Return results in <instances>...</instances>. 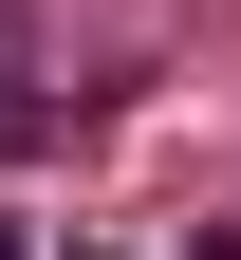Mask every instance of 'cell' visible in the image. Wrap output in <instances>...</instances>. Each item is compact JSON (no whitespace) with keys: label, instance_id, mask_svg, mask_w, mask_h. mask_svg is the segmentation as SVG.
Instances as JSON below:
<instances>
[{"label":"cell","instance_id":"2","mask_svg":"<svg viewBox=\"0 0 241 260\" xmlns=\"http://www.w3.org/2000/svg\"><path fill=\"white\" fill-rule=\"evenodd\" d=\"M0 260H19V223H0Z\"/></svg>","mask_w":241,"mask_h":260},{"label":"cell","instance_id":"3","mask_svg":"<svg viewBox=\"0 0 241 260\" xmlns=\"http://www.w3.org/2000/svg\"><path fill=\"white\" fill-rule=\"evenodd\" d=\"M204 260H241V242H204Z\"/></svg>","mask_w":241,"mask_h":260},{"label":"cell","instance_id":"1","mask_svg":"<svg viewBox=\"0 0 241 260\" xmlns=\"http://www.w3.org/2000/svg\"><path fill=\"white\" fill-rule=\"evenodd\" d=\"M19 56H38V38H19V0H0V149H56V93L19 75Z\"/></svg>","mask_w":241,"mask_h":260}]
</instances>
